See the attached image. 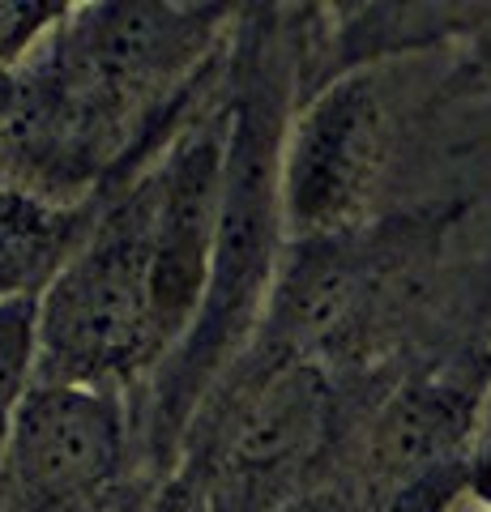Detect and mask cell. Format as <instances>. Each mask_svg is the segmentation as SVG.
<instances>
[{"instance_id":"6da1fadb","label":"cell","mask_w":491,"mask_h":512,"mask_svg":"<svg viewBox=\"0 0 491 512\" xmlns=\"http://www.w3.org/2000/svg\"><path fill=\"white\" fill-rule=\"evenodd\" d=\"M240 5H69L13 69L9 184L56 205L116 197L210 94Z\"/></svg>"},{"instance_id":"7a4b0ae2","label":"cell","mask_w":491,"mask_h":512,"mask_svg":"<svg viewBox=\"0 0 491 512\" xmlns=\"http://www.w3.org/2000/svg\"><path fill=\"white\" fill-rule=\"evenodd\" d=\"M227 82L231 150L205 299L188 338L133 393L141 444L163 478L180 470L188 423L218 376L257 338L287 252L282 146L299 103L295 5H240L227 47Z\"/></svg>"},{"instance_id":"3957f363","label":"cell","mask_w":491,"mask_h":512,"mask_svg":"<svg viewBox=\"0 0 491 512\" xmlns=\"http://www.w3.org/2000/svg\"><path fill=\"white\" fill-rule=\"evenodd\" d=\"M462 201H410L351 235L287 239L257 346L342 380H393L449 350L457 333L449 244Z\"/></svg>"},{"instance_id":"277c9868","label":"cell","mask_w":491,"mask_h":512,"mask_svg":"<svg viewBox=\"0 0 491 512\" xmlns=\"http://www.w3.org/2000/svg\"><path fill=\"white\" fill-rule=\"evenodd\" d=\"M393 380H342L248 342L188 423L180 470L201 483L210 512H291Z\"/></svg>"},{"instance_id":"5b68a950","label":"cell","mask_w":491,"mask_h":512,"mask_svg":"<svg viewBox=\"0 0 491 512\" xmlns=\"http://www.w3.org/2000/svg\"><path fill=\"white\" fill-rule=\"evenodd\" d=\"M491 350L462 346L398 376L346 431L291 512H453L474 483Z\"/></svg>"},{"instance_id":"8992f818","label":"cell","mask_w":491,"mask_h":512,"mask_svg":"<svg viewBox=\"0 0 491 512\" xmlns=\"http://www.w3.org/2000/svg\"><path fill=\"white\" fill-rule=\"evenodd\" d=\"M167 359L154 308L150 171L99 214L35 308V380L137 393Z\"/></svg>"},{"instance_id":"52a82bcc","label":"cell","mask_w":491,"mask_h":512,"mask_svg":"<svg viewBox=\"0 0 491 512\" xmlns=\"http://www.w3.org/2000/svg\"><path fill=\"white\" fill-rule=\"evenodd\" d=\"M372 64L321 86L295 107L282 146V214L287 239L351 235L402 210L398 175L410 141V111Z\"/></svg>"},{"instance_id":"ba28073f","label":"cell","mask_w":491,"mask_h":512,"mask_svg":"<svg viewBox=\"0 0 491 512\" xmlns=\"http://www.w3.org/2000/svg\"><path fill=\"white\" fill-rule=\"evenodd\" d=\"M163 483L141 444L129 393L30 384L5 461L0 512H146Z\"/></svg>"},{"instance_id":"9c48e42d","label":"cell","mask_w":491,"mask_h":512,"mask_svg":"<svg viewBox=\"0 0 491 512\" xmlns=\"http://www.w3.org/2000/svg\"><path fill=\"white\" fill-rule=\"evenodd\" d=\"M116 197L56 205L9 180L0 184V303L39 299Z\"/></svg>"},{"instance_id":"30bf717a","label":"cell","mask_w":491,"mask_h":512,"mask_svg":"<svg viewBox=\"0 0 491 512\" xmlns=\"http://www.w3.org/2000/svg\"><path fill=\"white\" fill-rule=\"evenodd\" d=\"M35 308L39 299L0 303V483H5L18 410L35 384Z\"/></svg>"},{"instance_id":"8fae6325","label":"cell","mask_w":491,"mask_h":512,"mask_svg":"<svg viewBox=\"0 0 491 512\" xmlns=\"http://www.w3.org/2000/svg\"><path fill=\"white\" fill-rule=\"evenodd\" d=\"M146 512H210V500H205V491H201V483L193 474L176 470L163 487H158L154 504Z\"/></svg>"},{"instance_id":"7c38bea8","label":"cell","mask_w":491,"mask_h":512,"mask_svg":"<svg viewBox=\"0 0 491 512\" xmlns=\"http://www.w3.org/2000/svg\"><path fill=\"white\" fill-rule=\"evenodd\" d=\"M474 500L491 504V380H487V397H483V414H479V444H474V483H470Z\"/></svg>"},{"instance_id":"4fadbf2b","label":"cell","mask_w":491,"mask_h":512,"mask_svg":"<svg viewBox=\"0 0 491 512\" xmlns=\"http://www.w3.org/2000/svg\"><path fill=\"white\" fill-rule=\"evenodd\" d=\"M466 56H470V73L491 82V5H479V22L466 35Z\"/></svg>"},{"instance_id":"5bb4252c","label":"cell","mask_w":491,"mask_h":512,"mask_svg":"<svg viewBox=\"0 0 491 512\" xmlns=\"http://www.w3.org/2000/svg\"><path fill=\"white\" fill-rule=\"evenodd\" d=\"M9 107H13V73H0V184L5 175V128H9Z\"/></svg>"}]
</instances>
